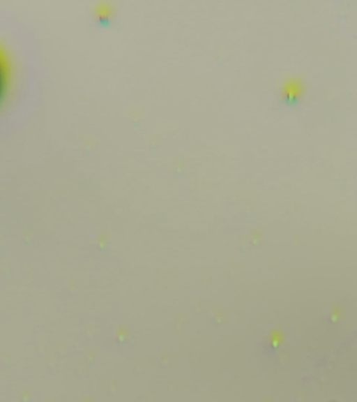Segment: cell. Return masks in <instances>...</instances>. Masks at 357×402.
<instances>
[{
  "label": "cell",
  "mask_w": 357,
  "mask_h": 402,
  "mask_svg": "<svg viewBox=\"0 0 357 402\" xmlns=\"http://www.w3.org/2000/svg\"><path fill=\"white\" fill-rule=\"evenodd\" d=\"M11 65L5 50L0 45V107L5 101L11 83Z\"/></svg>",
  "instance_id": "obj_1"
},
{
  "label": "cell",
  "mask_w": 357,
  "mask_h": 402,
  "mask_svg": "<svg viewBox=\"0 0 357 402\" xmlns=\"http://www.w3.org/2000/svg\"><path fill=\"white\" fill-rule=\"evenodd\" d=\"M302 89L301 82L296 80H289L283 87L284 96L289 101L296 99Z\"/></svg>",
  "instance_id": "obj_2"
}]
</instances>
